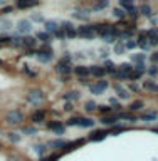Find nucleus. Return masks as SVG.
<instances>
[{"label":"nucleus","instance_id":"1","mask_svg":"<svg viewBox=\"0 0 158 161\" xmlns=\"http://www.w3.org/2000/svg\"><path fill=\"white\" fill-rule=\"evenodd\" d=\"M54 56V51L51 49V45H42L39 51H37V59L41 62H49Z\"/></svg>","mask_w":158,"mask_h":161},{"label":"nucleus","instance_id":"2","mask_svg":"<svg viewBox=\"0 0 158 161\" xmlns=\"http://www.w3.org/2000/svg\"><path fill=\"white\" fill-rule=\"evenodd\" d=\"M93 29H94V34L101 37L111 35V30H113V25L111 24H104V22H99V24H93Z\"/></svg>","mask_w":158,"mask_h":161},{"label":"nucleus","instance_id":"3","mask_svg":"<svg viewBox=\"0 0 158 161\" xmlns=\"http://www.w3.org/2000/svg\"><path fill=\"white\" fill-rule=\"evenodd\" d=\"M67 126H79V128H91L94 126V121L91 118H72L67 121Z\"/></svg>","mask_w":158,"mask_h":161},{"label":"nucleus","instance_id":"4","mask_svg":"<svg viewBox=\"0 0 158 161\" xmlns=\"http://www.w3.org/2000/svg\"><path fill=\"white\" fill-rule=\"evenodd\" d=\"M22 119H24V114H22L20 111H9L5 116V121L7 123H10V124H19V123H22Z\"/></svg>","mask_w":158,"mask_h":161},{"label":"nucleus","instance_id":"5","mask_svg":"<svg viewBox=\"0 0 158 161\" xmlns=\"http://www.w3.org/2000/svg\"><path fill=\"white\" fill-rule=\"evenodd\" d=\"M78 37H83V39H93V37H94V29H93V25H81V27H78Z\"/></svg>","mask_w":158,"mask_h":161},{"label":"nucleus","instance_id":"6","mask_svg":"<svg viewBox=\"0 0 158 161\" xmlns=\"http://www.w3.org/2000/svg\"><path fill=\"white\" fill-rule=\"evenodd\" d=\"M89 89L93 94H103L108 89V81H96L94 84L89 86Z\"/></svg>","mask_w":158,"mask_h":161},{"label":"nucleus","instance_id":"7","mask_svg":"<svg viewBox=\"0 0 158 161\" xmlns=\"http://www.w3.org/2000/svg\"><path fill=\"white\" fill-rule=\"evenodd\" d=\"M44 99V94L42 91H39V89H32V91H29V94H27V101L32 104H37L39 101H42Z\"/></svg>","mask_w":158,"mask_h":161},{"label":"nucleus","instance_id":"8","mask_svg":"<svg viewBox=\"0 0 158 161\" xmlns=\"http://www.w3.org/2000/svg\"><path fill=\"white\" fill-rule=\"evenodd\" d=\"M56 72H57V74H66V76H67V74L71 72V62L61 59V61L56 64Z\"/></svg>","mask_w":158,"mask_h":161},{"label":"nucleus","instance_id":"9","mask_svg":"<svg viewBox=\"0 0 158 161\" xmlns=\"http://www.w3.org/2000/svg\"><path fill=\"white\" fill-rule=\"evenodd\" d=\"M47 128L52 133H56V134H62L64 131H66V126L61 121H51V123H47Z\"/></svg>","mask_w":158,"mask_h":161},{"label":"nucleus","instance_id":"10","mask_svg":"<svg viewBox=\"0 0 158 161\" xmlns=\"http://www.w3.org/2000/svg\"><path fill=\"white\" fill-rule=\"evenodd\" d=\"M17 30L20 32V34H29V32L32 30L30 20H27V19H22V20H19V24H17Z\"/></svg>","mask_w":158,"mask_h":161},{"label":"nucleus","instance_id":"11","mask_svg":"<svg viewBox=\"0 0 158 161\" xmlns=\"http://www.w3.org/2000/svg\"><path fill=\"white\" fill-rule=\"evenodd\" d=\"M36 44H37V40L34 39V37H30V35H24L22 37V47L27 49V51H34Z\"/></svg>","mask_w":158,"mask_h":161},{"label":"nucleus","instance_id":"12","mask_svg":"<svg viewBox=\"0 0 158 161\" xmlns=\"http://www.w3.org/2000/svg\"><path fill=\"white\" fill-rule=\"evenodd\" d=\"M120 7H123V9L126 10V14H130L133 19H136V17H138V9L133 5V4H128V2H120Z\"/></svg>","mask_w":158,"mask_h":161},{"label":"nucleus","instance_id":"13","mask_svg":"<svg viewBox=\"0 0 158 161\" xmlns=\"http://www.w3.org/2000/svg\"><path fill=\"white\" fill-rule=\"evenodd\" d=\"M74 72H76L78 77H83V79H86L88 76H91L88 66H78V67H74Z\"/></svg>","mask_w":158,"mask_h":161},{"label":"nucleus","instance_id":"14","mask_svg":"<svg viewBox=\"0 0 158 161\" xmlns=\"http://www.w3.org/2000/svg\"><path fill=\"white\" fill-rule=\"evenodd\" d=\"M89 72H91V76H94V77H103V76H106V71H104V67L103 66H91L89 67Z\"/></svg>","mask_w":158,"mask_h":161},{"label":"nucleus","instance_id":"15","mask_svg":"<svg viewBox=\"0 0 158 161\" xmlns=\"http://www.w3.org/2000/svg\"><path fill=\"white\" fill-rule=\"evenodd\" d=\"M133 64H130V62H123V64H120L118 66V72H121V74H125V76H130V74L133 72Z\"/></svg>","mask_w":158,"mask_h":161},{"label":"nucleus","instance_id":"16","mask_svg":"<svg viewBox=\"0 0 158 161\" xmlns=\"http://www.w3.org/2000/svg\"><path fill=\"white\" fill-rule=\"evenodd\" d=\"M36 39H37V40H41V42L44 44V45H49V42L52 40L51 34H47V32H37Z\"/></svg>","mask_w":158,"mask_h":161},{"label":"nucleus","instance_id":"17","mask_svg":"<svg viewBox=\"0 0 158 161\" xmlns=\"http://www.w3.org/2000/svg\"><path fill=\"white\" fill-rule=\"evenodd\" d=\"M30 119H32V123H42L44 119H46V113H44V111H34V113H32V116H30Z\"/></svg>","mask_w":158,"mask_h":161},{"label":"nucleus","instance_id":"18","mask_svg":"<svg viewBox=\"0 0 158 161\" xmlns=\"http://www.w3.org/2000/svg\"><path fill=\"white\" fill-rule=\"evenodd\" d=\"M74 17L81 19V20H88L89 19V9H78V10L74 12Z\"/></svg>","mask_w":158,"mask_h":161},{"label":"nucleus","instance_id":"19","mask_svg":"<svg viewBox=\"0 0 158 161\" xmlns=\"http://www.w3.org/2000/svg\"><path fill=\"white\" fill-rule=\"evenodd\" d=\"M106 131H103V129H98V131H94V133H91L89 134V139L91 141H101V139H104L106 138Z\"/></svg>","mask_w":158,"mask_h":161},{"label":"nucleus","instance_id":"20","mask_svg":"<svg viewBox=\"0 0 158 161\" xmlns=\"http://www.w3.org/2000/svg\"><path fill=\"white\" fill-rule=\"evenodd\" d=\"M104 71H106V74H116L118 72V66H116L115 62H111V61H104Z\"/></svg>","mask_w":158,"mask_h":161},{"label":"nucleus","instance_id":"21","mask_svg":"<svg viewBox=\"0 0 158 161\" xmlns=\"http://www.w3.org/2000/svg\"><path fill=\"white\" fill-rule=\"evenodd\" d=\"M145 59H146V54H131V64L135 66L145 64Z\"/></svg>","mask_w":158,"mask_h":161},{"label":"nucleus","instance_id":"22","mask_svg":"<svg viewBox=\"0 0 158 161\" xmlns=\"http://www.w3.org/2000/svg\"><path fill=\"white\" fill-rule=\"evenodd\" d=\"M44 25H46V32H47V34H51V32H56L59 29V24L56 20H46V24H44Z\"/></svg>","mask_w":158,"mask_h":161},{"label":"nucleus","instance_id":"23","mask_svg":"<svg viewBox=\"0 0 158 161\" xmlns=\"http://www.w3.org/2000/svg\"><path fill=\"white\" fill-rule=\"evenodd\" d=\"M79 96H81V94H79L78 91H67V92L62 94V99L64 101H76V99H79Z\"/></svg>","mask_w":158,"mask_h":161},{"label":"nucleus","instance_id":"24","mask_svg":"<svg viewBox=\"0 0 158 161\" xmlns=\"http://www.w3.org/2000/svg\"><path fill=\"white\" fill-rule=\"evenodd\" d=\"M115 91H116V94H118V97H121V99H128V97H130L128 91L123 87V86H120V84H116V86H115Z\"/></svg>","mask_w":158,"mask_h":161},{"label":"nucleus","instance_id":"25","mask_svg":"<svg viewBox=\"0 0 158 161\" xmlns=\"http://www.w3.org/2000/svg\"><path fill=\"white\" fill-rule=\"evenodd\" d=\"M118 121H120L118 119V116H104V118L101 119V123H103L104 126H115Z\"/></svg>","mask_w":158,"mask_h":161},{"label":"nucleus","instance_id":"26","mask_svg":"<svg viewBox=\"0 0 158 161\" xmlns=\"http://www.w3.org/2000/svg\"><path fill=\"white\" fill-rule=\"evenodd\" d=\"M49 144H51V148H57V149H61V148H66V146H67V141L66 139H52Z\"/></svg>","mask_w":158,"mask_h":161},{"label":"nucleus","instance_id":"27","mask_svg":"<svg viewBox=\"0 0 158 161\" xmlns=\"http://www.w3.org/2000/svg\"><path fill=\"white\" fill-rule=\"evenodd\" d=\"M143 87L148 89V91H151V92H158V84L153 82V81H145V82H143Z\"/></svg>","mask_w":158,"mask_h":161},{"label":"nucleus","instance_id":"28","mask_svg":"<svg viewBox=\"0 0 158 161\" xmlns=\"http://www.w3.org/2000/svg\"><path fill=\"white\" fill-rule=\"evenodd\" d=\"M115 52L118 54V56H121V54H125L126 52V47H125V42L123 40H118L115 44Z\"/></svg>","mask_w":158,"mask_h":161},{"label":"nucleus","instance_id":"29","mask_svg":"<svg viewBox=\"0 0 158 161\" xmlns=\"http://www.w3.org/2000/svg\"><path fill=\"white\" fill-rule=\"evenodd\" d=\"M140 14L141 15H146V17H151V7L150 5H146V4H143V5H140Z\"/></svg>","mask_w":158,"mask_h":161},{"label":"nucleus","instance_id":"30","mask_svg":"<svg viewBox=\"0 0 158 161\" xmlns=\"http://www.w3.org/2000/svg\"><path fill=\"white\" fill-rule=\"evenodd\" d=\"M10 45H12V47H22V37L12 35V37H10Z\"/></svg>","mask_w":158,"mask_h":161},{"label":"nucleus","instance_id":"31","mask_svg":"<svg viewBox=\"0 0 158 161\" xmlns=\"http://www.w3.org/2000/svg\"><path fill=\"white\" fill-rule=\"evenodd\" d=\"M125 47H126V51H133L138 47V42L133 40V39H128V40H125Z\"/></svg>","mask_w":158,"mask_h":161},{"label":"nucleus","instance_id":"32","mask_svg":"<svg viewBox=\"0 0 158 161\" xmlns=\"http://www.w3.org/2000/svg\"><path fill=\"white\" fill-rule=\"evenodd\" d=\"M143 106H145V104H143V101H140V99H138V101H133V103H131L130 109H131V111H140Z\"/></svg>","mask_w":158,"mask_h":161},{"label":"nucleus","instance_id":"33","mask_svg":"<svg viewBox=\"0 0 158 161\" xmlns=\"http://www.w3.org/2000/svg\"><path fill=\"white\" fill-rule=\"evenodd\" d=\"M157 118H158L157 113H145V114L141 116V119H143V121H155Z\"/></svg>","mask_w":158,"mask_h":161},{"label":"nucleus","instance_id":"34","mask_svg":"<svg viewBox=\"0 0 158 161\" xmlns=\"http://www.w3.org/2000/svg\"><path fill=\"white\" fill-rule=\"evenodd\" d=\"M118 119H126V121H130V123H135L138 118L136 116H131V114H118Z\"/></svg>","mask_w":158,"mask_h":161},{"label":"nucleus","instance_id":"35","mask_svg":"<svg viewBox=\"0 0 158 161\" xmlns=\"http://www.w3.org/2000/svg\"><path fill=\"white\" fill-rule=\"evenodd\" d=\"M7 138H9L10 143H19V141H20V134H19V133H9Z\"/></svg>","mask_w":158,"mask_h":161},{"label":"nucleus","instance_id":"36","mask_svg":"<svg viewBox=\"0 0 158 161\" xmlns=\"http://www.w3.org/2000/svg\"><path fill=\"white\" fill-rule=\"evenodd\" d=\"M109 5L108 2H99V4H93V10H103V9H106V7Z\"/></svg>","mask_w":158,"mask_h":161},{"label":"nucleus","instance_id":"37","mask_svg":"<svg viewBox=\"0 0 158 161\" xmlns=\"http://www.w3.org/2000/svg\"><path fill=\"white\" fill-rule=\"evenodd\" d=\"M22 131H24L25 134H30V136L37 133V129L34 128V126H24V128H22Z\"/></svg>","mask_w":158,"mask_h":161},{"label":"nucleus","instance_id":"38","mask_svg":"<svg viewBox=\"0 0 158 161\" xmlns=\"http://www.w3.org/2000/svg\"><path fill=\"white\" fill-rule=\"evenodd\" d=\"M74 37H78V29H69L67 32H66V39H74Z\"/></svg>","mask_w":158,"mask_h":161},{"label":"nucleus","instance_id":"39","mask_svg":"<svg viewBox=\"0 0 158 161\" xmlns=\"http://www.w3.org/2000/svg\"><path fill=\"white\" fill-rule=\"evenodd\" d=\"M98 111H99L101 114H109L111 111H113V108H109V106H98Z\"/></svg>","mask_w":158,"mask_h":161},{"label":"nucleus","instance_id":"40","mask_svg":"<svg viewBox=\"0 0 158 161\" xmlns=\"http://www.w3.org/2000/svg\"><path fill=\"white\" fill-rule=\"evenodd\" d=\"M34 5H37L36 2H30V4H29V2H19V4H17L19 9H29V7H34Z\"/></svg>","mask_w":158,"mask_h":161},{"label":"nucleus","instance_id":"41","mask_svg":"<svg viewBox=\"0 0 158 161\" xmlns=\"http://www.w3.org/2000/svg\"><path fill=\"white\" fill-rule=\"evenodd\" d=\"M84 108H86V111H94V109H98V104L94 101H88Z\"/></svg>","mask_w":158,"mask_h":161},{"label":"nucleus","instance_id":"42","mask_svg":"<svg viewBox=\"0 0 158 161\" xmlns=\"http://www.w3.org/2000/svg\"><path fill=\"white\" fill-rule=\"evenodd\" d=\"M113 14H115L116 17H118V19H125V15H126V12L123 10V9H115V10H113Z\"/></svg>","mask_w":158,"mask_h":161},{"label":"nucleus","instance_id":"43","mask_svg":"<svg viewBox=\"0 0 158 161\" xmlns=\"http://www.w3.org/2000/svg\"><path fill=\"white\" fill-rule=\"evenodd\" d=\"M146 32L148 37H155V39H158V27H155V29H150V30H145Z\"/></svg>","mask_w":158,"mask_h":161},{"label":"nucleus","instance_id":"44","mask_svg":"<svg viewBox=\"0 0 158 161\" xmlns=\"http://www.w3.org/2000/svg\"><path fill=\"white\" fill-rule=\"evenodd\" d=\"M52 35H54V37H57V39H66V32H64L62 29H61V27H59V29H57L56 32H54Z\"/></svg>","mask_w":158,"mask_h":161},{"label":"nucleus","instance_id":"45","mask_svg":"<svg viewBox=\"0 0 158 161\" xmlns=\"http://www.w3.org/2000/svg\"><path fill=\"white\" fill-rule=\"evenodd\" d=\"M34 148H36V153H37V155L42 156L44 153H46V144H36Z\"/></svg>","mask_w":158,"mask_h":161},{"label":"nucleus","instance_id":"46","mask_svg":"<svg viewBox=\"0 0 158 161\" xmlns=\"http://www.w3.org/2000/svg\"><path fill=\"white\" fill-rule=\"evenodd\" d=\"M72 24H71V22H69V20H66V22H62V24H61V29H62V30L64 32H67L69 30V29H72Z\"/></svg>","mask_w":158,"mask_h":161},{"label":"nucleus","instance_id":"47","mask_svg":"<svg viewBox=\"0 0 158 161\" xmlns=\"http://www.w3.org/2000/svg\"><path fill=\"white\" fill-rule=\"evenodd\" d=\"M103 39H104L106 44H116V42H118V39H116L115 35H106V37H103Z\"/></svg>","mask_w":158,"mask_h":161},{"label":"nucleus","instance_id":"48","mask_svg":"<svg viewBox=\"0 0 158 161\" xmlns=\"http://www.w3.org/2000/svg\"><path fill=\"white\" fill-rule=\"evenodd\" d=\"M150 61L153 62V66H157V64H158V51L151 52V56H150Z\"/></svg>","mask_w":158,"mask_h":161},{"label":"nucleus","instance_id":"49","mask_svg":"<svg viewBox=\"0 0 158 161\" xmlns=\"http://www.w3.org/2000/svg\"><path fill=\"white\" fill-rule=\"evenodd\" d=\"M32 20H36V22H44V24H46V19H44L41 14H34V15H32Z\"/></svg>","mask_w":158,"mask_h":161},{"label":"nucleus","instance_id":"50","mask_svg":"<svg viewBox=\"0 0 158 161\" xmlns=\"http://www.w3.org/2000/svg\"><path fill=\"white\" fill-rule=\"evenodd\" d=\"M148 74H150V76H157L158 74V67L157 66H151V67L148 69Z\"/></svg>","mask_w":158,"mask_h":161},{"label":"nucleus","instance_id":"51","mask_svg":"<svg viewBox=\"0 0 158 161\" xmlns=\"http://www.w3.org/2000/svg\"><path fill=\"white\" fill-rule=\"evenodd\" d=\"M24 72H25L27 76H30V77H36V72H34V71H30V69H29V66H25V67H24Z\"/></svg>","mask_w":158,"mask_h":161},{"label":"nucleus","instance_id":"52","mask_svg":"<svg viewBox=\"0 0 158 161\" xmlns=\"http://www.w3.org/2000/svg\"><path fill=\"white\" fill-rule=\"evenodd\" d=\"M121 131H125V128H121V126H120V128H113V129H111V134H118V133H121Z\"/></svg>","mask_w":158,"mask_h":161},{"label":"nucleus","instance_id":"53","mask_svg":"<svg viewBox=\"0 0 158 161\" xmlns=\"http://www.w3.org/2000/svg\"><path fill=\"white\" fill-rule=\"evenodd\" d=\"M57 158H59V155H52V156H47L44 161H57Z\"/></svg>","mask_w":158,"mask_h":161},{"label":"nucleus","instance_id":"54","mask_svg":"<svg viewBox=\"0 0 158 161\" xmlns=\"http://www.w3.org/2000/svg\"><path fill=\"white\" fill-rule=\"evenodd\" d=\"M130 91H135V92H136V91H138V86L135 82H131V84H130Z\"/></svg>","mask_w":158,"mask_h":161},{"label":"nucleus","instance_id":"55","mask_svg":"<svg viewBox=\"0 0 158 161\" xmlns=\"http://www.w3.org/2000/svg\"><path fill=\"white\" fill-rule=\"evenodd\" d=\"M64 111H72V104H71V103H67L66 106H64Z\"/></svg>","mask_w":158,"mask_h":161},{"label":"nucleus","instance_id":"56","mask_svg":"<svg viewBox=\"0 0 158 161\" xmlns=\"http://www.w3.org/2000/svg\"><path fill=\"white\" fill-rule=\"evenodd\" d=\"M111 104H113V106H116V108H120V109H121V104H118V101H116V99H111Z\"/></svg>","mask_w":158,"mask_h":161},{"label":"nucleus","instance_id":"57","mask_svg":"<svg viewBox=\"0 0 158 161\" xmlns=\"http://www.w3.org/2000/svg\"><path fill=\"white\" fill-rule=\"evenodd\" d=\"M12 10V7H5V9H4V12H2V14H7V12H10Z\"/></svg>","mask_w":158,"mask_h":161},{"label":"nucleus","instance_id":"58","mask_svg":"<svg viewBox=\"0 0 158 161\" xmlns=\"http://www.w3.org/2000/svg\"><path fill=\"white\" fill-rule=\"evenodd\" d=\"M0 66H4V62H2V61H0Z\"/></svg>","mask_w":158,"mask_h":161},{"label":"nucleus","instance_id":"59","mask_svg":"<svg viewBox=\"0 0 158 161\" xmlns=\"http://www.w3.org/2000/svg\"><path fill=\"white\" fill-rule=\"evenodd\" d=\"M155 131H157V133H158V128H157V129H155Z\"/></svg>","mask_w":158,"mask_h":161},{"label":"nucleus","instance_id":"60","mask_svg":"<svg viewBox=\"0 0 158 161\" xmlns=\"http://www.w3.org/2000/svg\"><path fill=\"white\" fill-rule=\"evenodd\" d=\"M0 49H2V44H0Z\"/></svg>","mask_w":158,"mask_h":161}]
</instances>
